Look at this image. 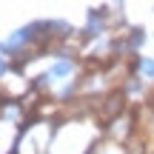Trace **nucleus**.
<instances>
[{"instance_id": "obj_1", "label": "nucleus", "mask_w": 154, "mask_h": 154, "mask_svg": "<svg viewBox=\"0 0 154 154\" xmlns=\"http://www.w3.org/2000/svg\"><path fill=\"white\" fill-rule=\"evenodd\" d=\"M69 72V63H57L54 66V74H66Z\"/></svg>"}, {"instance_id": "obj_2", "label": "nucleus", "mask_w": 154, "mask_h": 154, "mask_svg": "<svg viewBox=\"0 0 154 154\" xmlns=\"http://www.w3.org/2000/svg\"><path fill=\"white\" fill-rule=\"evenodd\" d=\"M0 72H6V66H3V63H0Z\"/></svg>"}]
</instances>
